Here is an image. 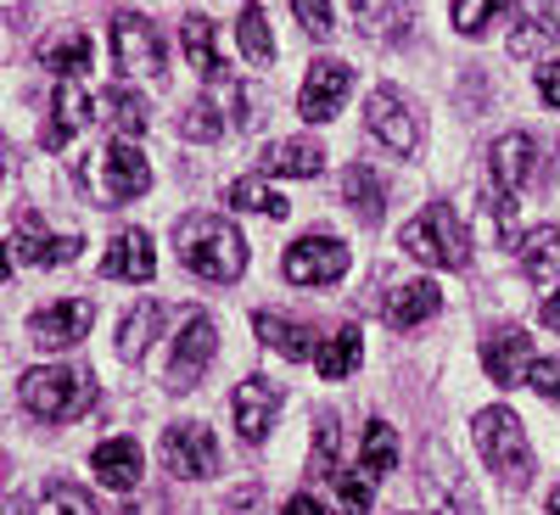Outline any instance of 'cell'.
<instances>
[{
    "label": "cell",
    "mask_w": 560,
    "mask_h": 515,
    "mask_svg": "<svg viewBox=\"0 0 560 515\" xmlns=\"http://www.w3.org/2000/svg\"><path fill=\"white\" fill-rule=\"evenodd\" d=\"M174 247H179V264L213 280V286H230L242 269H247V242H242V230L219 219V213H191V219H179L174 224Z\"/></svg>",
    "instance_id": "1"
},
{
    "label": "cell",
    "mask_w": 560,
    "mask_h": 515,
    "mask_svg": "<svg viewBox=\"0 0 560 515\" xmlns=\"http://www.w3.org/2000/svg\"><path fill=\"white\" fill-rule=\"evenodd\" d=\"M488 168H493V191H488V213L499 224L516 219V197L527 191V185H544V157H538V140L522 134V129H510L499 134L493 147H488Z\"/></svg>",
    "instance_id": "2"
},
{
    "label": "cell",
    "mask_w": 560,
    "mask_h": 515,
    "mask_svg": "<svg viewBox=\"0 0 560 515\" xmlns=\"http://www.w3.org/2000/svg\"><path fill=\"white\" fill-rule=\"evenodd\" d=\"M404 253L420 258V264H432V269H465L471 264V242H465V224L448 202H432V208H420L409 224H404Z\"/></svg>",
    "instance_id": "3"
},
{
    "label": "cell",
    "mask_w": 560,
    "mask_h": 515,
    "mask_svg": "<svg viewBox=\"0 0 560 515\" xmlns=\"http://www.w3.org/2000/svg\"><path fill=\"white\" fill-rule=\"evenodd\" d=\"M18 398H23V409L28 414H39V420H79L90 403H96V382L90 376H79V370H62V364H39V370H28V376L18 382Z\"/></svg>",
    "instance_id": "4"
},
{
    "label": "cell",
    "mask_w": 560,
    "mask_h": 515,
    "mask_svg": "<svg viewBox=\"0 0 560 515\" xmlns=\"http://www.w3.org/2000/svg\"><path fill=\"white\" fill-rule=\"evenodd\" d=\"M471 432H477V448L493 465L499 482H510V488H527L533 482V448H527L522 420L510 414V409H482Z\"/></svg>",
    "instance_id": "5"
},
{
    "label": "cell",
    "mask_w": 560,
    "mask_h": 515,
    "mask_svg": "<svg viewBox=\"0 0 560 515\" xmlns=\"http://www.w3.org/2000/svg\"><path fill=\"white\" fill-rule=\"evenodd\" d=\"M420 499H427L432 515H482L471 482H465V471L443 443H427V454H420Z\"/></svg>",
    "instance_id": "6"
},
{
    "label": "cell",
    "mask_w": 560,
    "mask_h": 515,
    "mask_svg": "<svg viewBox=\"0 0 560 515\" xmlns=\"http://www.w3.org/2000/svg\"><path fill=\"white\" fill-rule=\"evenodd\" d=\"M364 124H370V134H376L387 152H398V157H415V152H420V140H427V129H420V113L398 96L393 84L370 90V102H364Z\"/></svg>",
    "instance_id": "7"
},
{
    "label": "cell",
    "mask_w": 560,
    "mask_h": 515,
    "mask_svg": "<svg viewBox=\"0 0 560 515\" xmlns=\"http://www.w3.org/2000/svg\"><path fill=\"white\" fill-rule=\"evenodd\" d=\"M280 274H287L292 286H337V280L348 274V247L337 236H303V242L287 247Z\"/></svg>",
    "instance_id": "8"
},
{
    "label": "cell",
    "mask_w": 560,
    "mask_h": 515,
    "mask_svg": "<svg viewBox=\"0 0 560 515\" xmlns=\"http://www.w3.org/2000/svg\"><path fill=\"white\" fill-rule=\"evenodd\" d=\"M163 465L185 482H202L219 471V437L208 426H197V420H179V426L163 432Z\"/></svg>",
    "instance_id": "9"
},
{
    "label": "cell",
    "mask_w": 560,
    "mask_h": 515,
    "mask_svg": "<svg viewBox=\"0 0 560 515\" xmlns=\"http://www.w3.org/2000/svg\"><path fill=\"white\" fill-rule=\"evenodd\" d=\"M113 57H118L124 73L163 79V39H158V28L140 12H118L113 17Z\"/></svg>",
    "instance_id": "10"
},
{
    "label": "cell",
    "mask_w": 560,
    "mask_h": 515,
    "mask_svg": "<svg viewBox=\"0 0 560 515\" xmlns=\"http://www.w3.org/2000/svg\"><path fill=\"white\" fill-rule=\"evenodd\" d=\"M213 353H219V331H213V319H208V314H191V319H185V331H179V342H174L168 387H174V393L197 387V382L208 376Z\"/></svg>",
    "instance_id": "11"
},
{
    "label": "cell",
    "mask_w": 560,
    "mask_h": 515,
    "mask_svg": "<svg viewBox=\"0 0 560 515\" xmlns=\"http://www.w3.org/2000/svg\"><path fill=\"white\" fill-rule=\"evenodd\" d=\"M348 90H353V68L337 62V57H319L303 79V96H298V113L308 124H325V118H337L342 102H348Z\"/></svg>",
    "instance_id": "12"
},
{
    "label": "cell",
    "mask_w": 560,
    "mask_h": 515,
    "mask_svg": "<svg viewBox=\"0 0 560 515\" xmlns=\"http://www.w3.org/2000/svg\"><path fill=\"white\" fill-rule=\"evenodd\" d=\"M147 185H152L147 152H140L135 140H113V147L102 152V197H107V208L135 202L140 191H147Z\"/></svg>",
    "instance_id": "13"
},
{
    "label": "cell",
    "mask_w": 560,
    "mask_h": 515,
    "mask_svg": "<svg viewBox=\"0 0 560 515\" xmlns=\"http://www.w3.org/2000/svg\"><path fill=\"white\" fill-rule=\"evenodd\" d=\"M555 45H560V0H516V12H510V51L544 57Z\"/></svg>",
    "instance_id": "14"
},
{
    "label": "cell",
    "mask_w": 560,
    "mask_h": 515,
    "mask_svg": "<svg viewBox=\"0 0 560 515\" xmlns=\"http://www.w3.org/2000/svg\"><path fill=\"white\" fill-rule=\"evenodd\" d=\"M482 370L493 387H522L533 376V348L516 325H499V331L482 337Z\"/></svg>",
    "instance_id": "15"
},
{
    "label": "cell",
    "mask_w": 560,
    "mask_h": 515,
    "mask_svg": "<svg viewBox=\"0 0 560 515\" xmlns=\"http://www.w3.org/2000/svg\"><path fill=\"white\" fill-rule=\"evenodd\" d=\"M90 319H96V303H84V297H68V303H51V308H39L28 319V337L39 348H73L84 331H90Z\"/></svg>",
    "instance_id": "16"
},
{
    "label": "cell",
    "mask_w": 560,
    "mask_h": 515,
    "mask_svg": "<svg viewBox=\"0 0 560 515\" xmlns=\"http://www.w3.org/2000/svg\"><path fill=\"white\" fill-rule=\"evenodd\" d=\"M230 409H236V432L247 443H264L269 426H275V414H280V387L264 382V376H247L236 387V398H230Z\"/></svg>",
    "instance_id": "17"
},
{
    "label": "cell",
    "mask_w": 560,
    "mask_h": 515,
    "mask_svg": "<svg viewBox=\"0 0 560 515\" xmlns=\"http://www.w3.org/2000/svg\"><path fill=\"white\" fill-rule=\"evenodd\" d=\"M90 118H96V113H90V96H84L73 79H62L57 96H51V118H45V129H39V147H45V152H62Z\"/></svg>",
    "instance_id": "18"
},
{
    "label": "cell",
    "mask_w": 560,
    "mask_h": 515,
    "mask_svg": "<svg viewBox=\"0 0 560 515\" xmlns=\"http://www.w3.org/2000/svg\"><path fill=\"white\" fill-rule=\"evenodd\" d=\"M12 247H18L23 264H73L84 242H79V236H51V230L39 224V213L23 208V213H18V236H12Z\"/></svg>",
    "instance_id": "19"
},
{
    "label": "cell",
    "mask_w": 560,
    "mask_h": 515,
    "mask_svg": "<svg viewBox=\"0 0 560 515\" xmlns=\"http://www.w3.org/2000/svg\"><path fill=\"white\" fill-rule=\"evenodd\" d=\"M90 471H96V482L113 488V493H135L140 488V471H147V459H140V443L135 437H107L96 454H90Z\"/></svg>",
    "instance_id": "20"
},
{
    "label": "cell",
    "mask_w": 560,
    "mask_h": 515,
    "mask_svg": "<svg viewBox=\"0 0 560 515\" xmlns=\"http://www.w3.org/2000/svg\"><path fill=\"white\" fill-rule=\"evenodd\" d=\"M102 274L107 280H140V286H147V280L158 274V253H152L147 230H118L107 258H102Z\"/></svg>",
    "instance_id": "21"
},
{
    "label": "cell",
    "mask_w": 560,
    "mask_h": 515,
    "mask_svg": "<svg viewBox=\"0 0 560 515\" xmlns=\"http://www.w3.org/2000/svg\"><path fill=\"white\" fill-rule=\"evenodd\" d=\"M438 308H443L438 280H404L398 292H387V325L393 331H415V325H427Z\"/></svg>",
    "instance_id": "22"
},
{
    "label": "cell",
    "mask_w": 560,
    "mask_h": 515,
    "mask_svg": "<svg viewBox=\"0 0 560 515\" xmlns=\"http://www.w3.org/2000/svg\"><path fill=\"white\" fill-rule=\"evenodd\" d=\"M179 45H185V57H191V68L202 73V79H230V62H224V51H219V28H213V17H202V12H191L179 23Z\"/></svg>",
    "instance_id": "23"
},
{
    "label": "cell",
    "mask_w": 560,
    "mask_h": 515,
    "mask_svg": "<svg viewBox=\"0 0 560 515\" xmlns=\"http://www.w3.org/2000/svg\"><path fill=\"white\" fill-rule=\"evenodd\" d=\"M253 331L264 337V348H275L280 359H314L319 348H314V325H303V319H287V314H258L253 319Z\"/></svg>",
    "instance_id": "24"
},
{
    "label": "cell",
    "mask_w": 560,
    "mask_h": 515,
    "mask_svg": "<svg viewBox=\"0 0 560 515\" xmlns=\"http://www.w3.org/2000/svg\"><path fill=\"white\" fill-rule=\"evenodd\" d=\"M314 364H319V382H348L353 370L364 364V331H359V325H342L337 337H325Z\"/></svg>",
    "instance_id": "25"
},
{
    "label": "cell",
    "mask_w": 560,
    "mask_h": 515,
    "mask_svg": "<svg viewBox=\"0 0 560 515\" xmlns=\"http://www.w3.org/2000/svg\"><path fill=\"white\" fill-rule=\"evenodd\" d=\"M516 258H522V269H527V280L533 286H549V280L560 274V230H527V236L516 242Z\"/></svg>",
    "instance_id": "26"
},
{
    "label": "cell",
    "mask_w": 560,
    "mask_h": 515,
    "mask_svg": "<svg viewBox=\"0 0 560 515\" xmlns=\"http://www.w3.org/2000/svg\"><path fill=\"white\" fill-rule=\"evenodd\" d=\"M269 174H292V179H314L325 168V152L314 147V140H275V147H264L258 157Z\"/></svg>",
    "instance_id": "27"
},
{
    "label": "cell",
    "mask_w": 560,
    "mask_h": 515,
    "mask_svg": "<svg viewBox=\"0 0 560 515\" xmlns=\"http://www.w3.org/2000/svg\"><path fill=\"white\" fill-rule=\"evenodd\" d=\"M39 62L51 68V73H62V79H79L90 62H96V45H90V34H57V39H45L39 45Z\"/></svg>",
    "instance_id": "28"
},
{
    "label": "cell",
    "mask_w": 560,
    "mask_h": 515,
    "mask_svg": "<svg viewBox=\"0 0 560 515\" xmlns=\"http://www.w3.org/2000/svg\"><path fill=\"white\" fill-rule=\"evenodd\" d=\"M342 197L353 202V213H359L364 224H376V219L387 213V179L370 174L364 163H353V168L342 174Z\"/></svg>",
    "instance_id": "29"
},
{
    "label": "cell",
    "mask_w": 560,
    "mask_h": 515,
    "mask_svg": "<svg viewBox=\"0 0 560 515\" xmlns=\"http://www.w3.org/2000/svg\"><path fill=\"white\" fill-rule=\"evenodd\" d=\"M353 17L364 39H398L409 23V0H353Z\"/></svg>",
    "instance_id": "30"
},
{
    "label": "cell",
    "mask_w": 560,
    "mask_h": 515,
    "mask_svg": "<svg viewBox=\"0 0 560 515\" xmlns=\"http://www.w3.org/2000/svg\"><path fill=\"white\" fill-rule=\"evenodd\" d=\"M158 325H163V303H135L124 331H118V353L124 359H147V348L158 342Z\"/></svg>",
    "instance_id": "31"
},
{
    "label": "cell",
    "mask_w": 560,
    "mask_h": 515,
    "mask_svg": "<svg viewBox=\"0 0 560 515\" xmlns=\"http://www.w3.org/2000/svg\"><path fill=\"white\" fill-rule=\"evenodd\" d=\"M398 465V432L387 426V420H370L364 426V443H359V471H370V477H387Z\"/></svg>",
    "instance_id": "32"
},
{
    "label": "cell",
    "mask_w": 560,
    "mask_h": 515,
    "mask_svg": "<svg viewBox=\"0 0 560 515\" xmlns=\"http://www.w3.org/2000/svg\"><path fill=\"white\" fill-rule=\"evenodd\" d=\"M96 107H102V118H107L124 140H129V134H147V124H152L147 102H140L135 90H102V102H96Z\"/></svg>",
    "instance_id": "33"
},
{
    "label": "cell",
    "mask_w": 560,
    "mask_h": 515,
    "mask_svg": "<svg viewBox=\"0 0 560 515\" xmlns=\"http://www.w3.org/2000/svg\"><path fill=\"white\" fill-rule=\"evenodd\" d=\"M230 202L247 208V213H264V219H287L292 213V202L280 191H269L264 179H236V185H230Z\"/></svg>",
    "instance_id": "34"
},
{
    "label": "cell",
    "mask_w": 560,
    "mask_h": 515,
    "mask_svg": "<svg viewBox=\"0 0 560 515\" xmlns=\"http://www.w3.org/2000/svg\"><path fill=\"white\" fill-rule=\"evenodd\" d=\"M236 39H242V51H247V62H258V68H269V62H275V39H269V17H264L258 7H247V12L236 17Z\"/></svg>",
    "instance_id": "35"
},
{
    "label": "cell",
    "mask_w": 560,
    "mask_h": 515,
    "mask_svg": "<svg viewBox=\"0 0 560 515\" xmlns=\"http://www.w3.org/2000/svg\"><path fill=\"white\" fill-rule=\"evenodd\" d=\"M34 515H102L96 510V499H90L84 488H73V482H51L39 493V510Z\"/></svg>",
    "instance_id": "36"
},
{
    "label": "cell",
    "mask_w": 560,
    "mask_h": 515,
    "mask_svg": "<svg viewBox=\"0 0 560 515\" xmlns=\"http://www.w3.org/2000/svg\"><path fill=\"white\" fill-rule=\"evenodd\" d=\"M179 134L185 140H219L224 134V113L213 107V96H197L191 107L179 113Z\"/></svg>",
    "instance_id": "37"
},
{
    "label": "cell",
    "mask_w": 560,
    "mask_h": 515,
    "mask_svg": "<svg viewBox=\"0 0 560 515\" xmlns=\"http://www.w3.org/2000/svg\"><path fill=\"white\" fill-rule=\"evenodd\" d=\"M499 12H504V0H454V28H459L465 39H482Z\"/></svg>",
    "instance_id": "38"
},
{
    "label": "cell",
    "mask_w": 560,
    "mask_h": 515,
    "mask_svg": "<svg viewBox=\"0 0 560 515\" xmlns=\"http://www.w3.org/2000/svg\"><path fill=\"white\" fill-rule=\"evenodd\" d=\"M331 488H337L348 515H370V493H376V477H370V471H337Z\"/></svg>",
    "instance_id": "39"
},
{
    "label": "cell",
    "mask_w": 560,
    "mask_h": 515,
    "mask_svg": "<svg viewBox=\"0 0 560 515\" xmlns=\"http://www.w3.org/2000/svg\"><path fill=\"white\" fill-rule=\"evenodd\" d=\"M308 477H337V420H319L314 426V459Z\"/></svg>",
    "instance_id": "40"
},
{
    "label": "cell",
    "mask_w": 560,
    "mask_h": 515,
    "mask_svg": "<svg viewBox=\"0 0 560 515\" xmlns=\"http://www.w3.org/2000/svg\"><path fill=\"white\" fill-rule=\"evenodd\" d=\"M292 12H298V23L308 28V34H331L337 23H331V0H292Z\"/></svg>",
    "instance_id": "41"
},
{
    "label": "cell",
    "mask_w": 560,
    "mask_h": 515,
    "mask_svg": "<svg viewBox=\"0 0 560 515\" xmlns=\"http://www.w3.org/2000/svg\"><path fill=\"white\" fill-rule=\"evenodd\" d=\"M527 382L538 387V398H555L560 403V359H533V376Z\"/></svg>",
    "instance_id": "42"
},
{
    "label": "cell",
    "mask_w": 560,
    "mask_h": 515,
    "mask_svg": "<svg viewBox=\"0 0 560 515\" xmlns=\"http://www.w3.org/2000/svg\"><path fill=\"white\" fill-rule=\"evenodd\" d=\"M538 96H544L549 107H560V62H549V68H538Z\"/></svg>",
    "instance_id": "43"
},
{
    "label": "cell",
    "mask_w": 560,
    "mask_h": 515,
    "mask_svg": "<svg viewBox=\"0 0 560 515\" xmlns=\"http://www.w3.org/2000/svg\"><path fill=\"white\" fill-rule=\"evenodd\" d=\"M280 515H325V510H319V499H308V493H292L287 504H280Z\"/></svg>",
    "instance_id": "44"
},
{
    "label": "cell",
    "mask_w": 560,
    "mask_h": 515,
    "mask_svg": "<svg viewBox=\"0 0 560 515\" xmlns=\"http://www.w3.org/2000/svg\"><path fill=\"white\" fill-rule=\"evenodd\" d=\"M538 319L549 325V331H560V292H549V297H544V308H538Z\"/></svg>",
    "instance_id": "45"
},
{
    "label": "cell",
    "mask_w": 560,
    "mask_h": 515,
    "mask_svg": "<svg viewBox=\"0 0 560 515\" xmlns=\"http://www.w3.org/2000/svg\"><path fill=\"white\" fill-rule=\"evenodd\" d=\"M247 504H258V488H242V493H230V510H247Z\"/></svg>",
    "instance_id": "46"
},
{
    "label": "cell",
    "mask_w": 560,
    "mask_h": 515,
    "mask_svg": "<svg viewBox=\"0 0 560 515\" xmlns=\"http://www.w3.org/2000/svg\"><path fill=\"white\" fill-rule=\"evenodd\" d=\"M124 515H158V499H147V504H129Z\"/></svg>",
    "instance_id": "47"
},
{
    "label": "cell",
    "mask_w": 560,
    "mask_h": 515,
    "mask_svg": "<svg viewBox=\"0 0 560 515\" xmlns=\"http://www.w3.org/2000/svg\"><path fill=\"white\" fill-rule=\"evenodd\" d=\"M7 274H12V253H7V247H0V280H7Z\"/></svg>",
    "instance_id": "48"
},
{
    "label": "cell",
    "mask_w": 560,
    "mask_h": 515,
    "mask_svg": "<svg viewBox=\"0 0 560 515\" xmlns=\"http://www.w3.org/2000/svg\"><path fill=\"white\" fill-rule=\"evenodd\" d=\"M549 515H560V482H555V493H549Z\"/></svg>",
    "instance_id": "49"
},
{
    "label": "cell",
    "mask_w": 560,
    "mask_h": 515,
    "mask_svg": "<svg viewBox=\"0 0 560 515\" xmlns=\"http://www.w3.org/2000/svg\"><path fill=\"white\" fill-rule=\"evenodd\" d=\"M0 179H7V157H0Z\"/></svg>",
    "instance_id": "50"
}]
</instances>
